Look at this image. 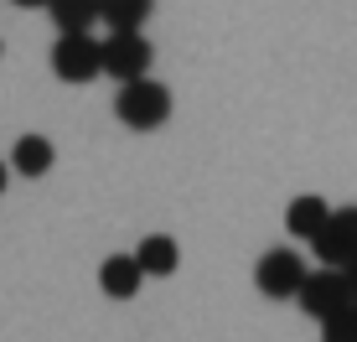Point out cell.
<instances>
[{"instance_id":"6da1fadb","label":"cell","mask_w":357,"mask_h":342,"mask_svg":"<svg viewBox=\"0 0 357 342\" xmlns=\"http://www.w3.org/2000/svg\"><path fill=\"white\" fill-rule=\"evenodd\" d=\"M114 114L125 119L130 130H155V125H166V114H171V94L151 73H145V78H130V83H119V94H114Z\"/></svg>"},{"instance_id":"7a4b0ae2","label":"cell","mask_w":357,"mask_h":342,"mask_svg":"<svg viewBox=\"0 0 357 342\" xmlns=\"http://www.w3.org/2000/svg\"><path fill=\"white\" fill-rule=\"evenodd\" d=\"M151 57H155V47L145 42L140 31H109L104 42H98V73H109V78H119V83L145 78V73H151Z\"/></svg>"},{"instance_id":"3957f363","label":"cell","mask_w":357,"mask_h":342,"mask_svg":"<svg viewBox=\"0 0 357 342\" xmlns=\"http://www.w3.org/2000/svg\"><path fill=\"white\" fill-rule=\"evenodd\" d=\"M311 244H316V254H321V265H331V270H342L347 260H357V207H337L311 234Z\"/></svg>"},{"instance_id":"277c9868","label":"cell","mask_w":357,"mask_h":342,"mask_svg":"<svg viewBox=\"0 0 357 342\" xmlns=\"http://www.w3.org/2000/svg\"><path fill=\"white\" fill-rule=\"evenodd\" d=\"M52 73L63 83H89L98 73V42H93V31H63V36H57Z\"/></svg>"},{"instance_id":"5b68a950","label":"cell","mask_w":357,"mask_h":342,"mask_svg":"<svg viewBox=\"0 0 357 342\" xmlns=\"http://www.w3.org/2000/svg\"><path fill=\"white\" fill-rule=\"evenodd\" d=\"M295 296H301V306L311 311L316 322H326L331 311H342V306L352 301V296H347V280H342V270H331V265H321L316 275H305Z\"/></svg>"},{"instance_id":"8992f818","label":"cell","mask_w":357,"mask_h":342,"mask_svg":"<svg viewBox=\"0 0 357 342\" xmlns=\"http://www.w3.org/2000/svg\"><path fill=\"white\" fill-rule=\"evenodd\" d=\"M301 280H305V265L295 249H269L259 260V290L269 301H290L301 290Z\"/></svg>"},{"instance_id":"52a82bcc","label":"cell","mask_w":357,"mask_h":342,"mask_svg":"<svg viewBox=\"0 0 357 342\" xmlns=\"http://www.w3.org/2000/svg\"><path fill=\"white\" fill-rule=\"evenodd\" d=\"M140 265H135V254H109L104 265H98V285H104V296L114 301H130L135 290H140Z\"/></svg>"},{"instance_id":"ba28073f","label":"cell","mask_w":357,"mask_h":342,"mask_svg":"<svg viewBox=\"0 0 357 342\" xmlns=\"http://www.w3.org/2000/svg\"><path fill=\"white\" fill-rule=\"evenodd\" d=\"M52 161H57V151H52V140H47V135H21L16 151H10V166H16L21 177H47Z\"/></svg>"},{"instance_id":"9c48e42d","label":"cell","mask_w":357,"mask_h":342,"mask_svg":"<svg viewBox=\"0 0 357 342\" xmlns=\"http://www.w3.org/2000/svg\"><path fill=\"white\" fill-rule=\"evenodd\" d=\"M135 265H140V275H171L181 265V254H176V239H166V234H151L135 249Z\"/></svg>"},{"instance_id":"30bf717a","label":"cell","mask_w":357,"mask_h":342,"mask_svg":"<svg viewBox=\"0 0 357 342\" xmlns=\"http://www.w3.org/2000/svg\"><path fill=\"white\" fill-rule=\"evenodd\" d=\"M151 10L155 0H98V21H109V31H140Z\"/></svg>"},{"instance_id":"8fae6325","label":"cell","mask_w":357,"mask_h":342,"mask_svg":"<svg viewBox=\"0 0 357 342\" xmlns=\"http://www.w3.org/2000/svg\"><path fill=\"white\" fill-rule=\"evenodd\" d=\"M326 218H331V207H326L321 198H316V192H305V198H295V202H290L285 223H290V234H295V239H311L316 228L326 223Z\"/></svg>"},{"instance_id":"7c38bea8","label":"cell","mask_w":357,"mask_h":342,"mask_svg":"<svg viewBox=\"0 0 357 342\" xmlns=\"http://www.w3.org/2000/svg\"><path fill=\"white\" fill-rule=\"evenodd\" d=\"M57 31H93L98 21V0H47Z\"/></svg>"},{"instance_id":"4fadbf2b","label":"cell","mask_w":357,"mask_h":342,"mask_svg":"<svg viewBox=\"0 0 357 342\" xmlns=\"http://www.w3.org/2000/svg\"><path fill=\"white\" fill-rule=\"evenodd\" d=\"M321 327H326L321 342H357V301H347L342 311H331Z\"/></svg>"},{"instance_id":"5bb4252c","label":"cell","mask_w":357,"mask_h":342,"mask_svg":"<svg viewBox=\"0 0 357 342\" xmlns=\"http://www.w3.org/2000/svg\"><path fill=\"white\" fill-rule=\"evenodd\" d=\"M342 280H347V296L357 301V260H347V265H342Z\"/></svg>"},{"instance_id":"9a60e30c","label":"cell","mask_w":357,"mask_h":342,"mask_svg":"<svg viewBox=\"0 0 357 342\" xmlns=\"http://www.w3.org/2000/svg\"><path fill=\"white\" fill-rule=\"evenodd\" d=\"M16 6H26V10H31V6H47V0H16Z\"/></svg>"},{"instance_id":"2e32d148","label":"cell","mask_w":357,"mask_h":342,"mask_svg":"<svg viewBox=\"0 0 357 342\" xmlns=\"http://www.w3.org/2000/svg\"><path fill=\"white\" fill-rule=\"evenodd\" d=\"M0 192H6V166H0Z\"/></svg>"}]
</instances>
